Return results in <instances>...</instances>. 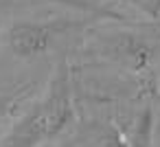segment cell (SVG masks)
<instances>
[{"instance_id":"cell-1","label":"cell","mask_w":160,"mask_h":147,"mask_svg":"<svg viewBox=\"0 0 160 147\" xmlns=\"http://www.w3.org/2000/svg\"><path fill=\"white\" fill-rule=\"evenodd\" d=\"M72 121L70 79L62 66L44 94L0 138V147H42L57 138Z\"/></svg>"},{"instance_id":"cell-2","label":"cell","mask_w":160,"mask_h":147,"mask_svg":"<svg viewBox=\"0 0 160 147\" xmlns=\"http://www.w3.org/2000/svg\"><path fill=\"white\" fill-rule=\"evenodd\" d=\"M59 29V24L51 22H16L9 27L5 40L13 55L22 59H33L48 48L51 40L57 35Z\"/></svg>"},{"instance_id":"cell-3","label":"cell","mask_w":160,"mask_h":147,"mask_svg":"<svg viewBox=\"0 0 160 147\" xmlns=\"http://www.w3.org/2000/svg\"><path fill=\"white\" fill-rule=\"evenodd\" d=\"M24 94H27V88H22L18 92H0V123L16 110V105L22 101Z\"/></svg>"},{"instance_id":"cell-4","label":"cell","mask_w":160,"mask_h":147,"mask_svg":"<svg viewBox=\"0 0 160 147\" xmlns=\"http://www.w3.org/2000/svg\"><path fill=\"white\" fill-rule=\"evenodd\" d=\"M59 3H66V5H75V7H81V9H88V11H92V13H105V16H114V13H110V11H103V9L94 7V5H77V3H72V0H59Z\"/></svg>"}]
</instances>
